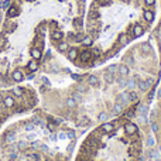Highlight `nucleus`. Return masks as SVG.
<instances>
[{"label":"nucleus","mask_w":161,"mask_h":161,"mask_svg":"<svg viewBox=\"0 0 161 161\" xmlns=\"http://www.w3.org/2000/svg\"><path fill=\"white\" fill-rule=\"evenodd\" d=\"M3 103V96H1V93H0V105Z\"/></svg>","instance_id":"obj_48"},{"label":"nucleus","mask_w":161,"mask_h":161,"mask_svg":"<svg viewBox=\"0 0 161 161\" xmlns=\"http://www.w3.org/2000/svg\"><path fill=\"white\" fill-rule=\"evenodd\" d=\"M122 110H123V108H122L120 105H117V103L113 106V109H112V112L114 113V114H119V113H122Z\"/></svg>","instance_id":"obj_24"},{"label":"nucleus","mask_w":161,"mask_h":161,"mask_svg":"<svg viewBox=\"0 0 161 161\" xmlns=\"http://www.w3.org/2000/svg\"><path fill=\"white\" fill-rule=\"evenodd\" d=\"M137 88H139L141 92H145V91L148 89V85H147L145 80H139V82H137Z\"/></svg>","instance_id":"obj_19"},{"label":"nucleus","mask_w":161,"mask_h":161,"mask_svg":"<svg viewBox=\"0 0 161 161\" xmlns=\"http://www.w3.org/2000/svg\"><path fill=\"white\" fill-rule=\"evenodd\" d=\"M31 158H32V160H35V161H38V160H40V157H38L37 154H32V156H31Z\"/></svg>","instance_id":"obj_43"},{"label":"nucleus","mask_w":161,"mask_h":161,"mask_svg":"<svg viewBox=\"0 0 161 161\" xmlns=\"http://www.w3.org/2000/svg\"><path fill=\"white\" fill-rule=\"evenodd\" d=\"M27 69L28 71H31V72H34V71H37L38 69V61H35V60H31L28 64H27Z\"/></svg>","instance_id":"obj_13"},{"label":"nucleus","mask_w":161,"mask_h":161,"mask_svg":"<svg viewBox=\"0 0 161 161\" xmlns=\"http://www.w3.org/2000/svg\"><path fill=\"white\" fill-rule=\"evenodd\" d=\"M12 141H14V133L7 134V143H12Z\"/></svg>","instance_id":"obj_32"},{"label":"nucleus","mask_w":161,"mask_h":161,"mask_svg":"<svg viewBox=\"0 0 161 161\" xmlns=\"http://www.w3.org/2000/svg\"><path fill=\"white\" fill-rule=\"evenodd\" d=\"M12 78H13V80H14V82H21V80L24 79V75H23V72H21V71L16 69V71H13Z\"/></svg>","instance_id":"obj_7"},{"label":"nucleus","mask_w":161,"mask_h":161,"mask_svg":"<svg viewBox=\"0 0 161 161\" xmlns=\"http://www.w3.org/2000/svg\"><path fill=\"white\" fill-rule=\"evenodd\" d=\"M127 86H129L130 89L133 91V89H134V88L137 86V82H136V79L133 78V79H129V80H127Z\"/></svg>","instance_id":"obj_25"},{"label":"nucleus","mask_w":161,"mask_h":161,"mask_svg":"<svg viewBox=\"0 0 161 161\" xmlns=\"http://www.w3.org/2000/svg\"><path fill=\"white\" fill-rule=\"evenodd\" d=\"M141 49H143V52H148L150 48H148V43H144L143 45H141Z\"/></svg>","instance_id":"obj_36"},{"label":"nucleus","mask_w":161,"mask_h":161,"mask_svg":"<svg viewBox=\"0 0 161 161\" xmlns=\"http://www.w3.org/2000/svg\"><path fill=\"white\" fill-rule=\"evenodd\" d=\"M4 44H6V38H3V37H1V38H0V48H3V47H4Z\"/></svg>","instance_id":"obj_39"},{"label":"nucleus","mask_w":161,"mask_h":161,"mask_svg":"<svg viewBox=\"0 0 161 161\" xmlns=\"http://www.w3.org/2000/svg\"><path fill=\"white\" fill-rule=\"evenodd\" d=\"M158 97H160V99H161V88H160V89H158Z\"/></svg>","instance_id":"obj_49"},{"label":"nucleus","mask_w":161,"mask_h":161,"mask_svg":"<svg viewBox=\"0 0 161 161\" xmlns=\"http://www.w3.org/2000/svg\"><path fill=\"white\" fill-rule=\"evenodd\" d=\"M88 83H89L91 86L97 88V86H99V79H97L96 76H93V75H92V76H89V78H88Z\"/></svg>","instance_id":"obj_18"},{"label":"nucleus","mask_w":161,"mask_h":161,"mask_svg":"<svg viewBox=\"0 0 161 161\" xmlns=\"http://www.w3.org/2000/svg\"><path fill=\"white\" fill-rule=\"evenodd\" d=\"M68 137H71V139H74V137H75V134H74V131H69V133H68Z\"/></svg>","instance_id":"obj_44"},{"label":"nucleus","mask_w":161,"mask_h":161,"mask_svg":"<svg viewBox=\"0 0 161 161\" xmlns=\"http://www.w3.org/2000/svg\"><path fill=\"white\" fill-rule=\"evenodd\" d=\"M106 1H108V0H97V3H99V4H105Z\"/></svg>","instance_id":"obj_46"},{"label":"nucleus","mask_w":161,"mask_h":161,"mask_svg":"<svg viewBox=\"0 0 161 161\" xmlns=\"http://www.w3.org/2000/svg\"><path fill=\"white\" fill-rule=\"evenodd\" d=\"M68 58H69L71 61L76 60V58H78V49H76V48H71V49H68Z\"/></svg>","instance_id":"obj_15"},{"label":"nucleus","mask_w":161,"mask_h":161,"mask_svg":"<svg viewBox=\"0 0 161 161\" xmlns=\"http://www.w3.org/2000/svg\"><path fill=\"white\" fill-rule=\"evenodd\" d=\"M0 18H1V14H0Z\"/></svg>","instance_id":"obj_52"},{"label":"nucleus","mask_w":161,"mask_h":161,"mask_svg":"<svg viewBox=\"0 0 161 161\" xmlns=\"http://www.w3.org/2000/svg\"><path fill=\"white\" fill-rule=\"evenodd\" d=\"M124 62H126V65H127V66H129V65H133V58H131V57H126Z\"/></svg>","instance_id":"obj_35"},{"label":"nucleus","mask_w":161,"mask_h":161,"mask_svg":"<svg viewBox=\"0 0 161 161\" xmlns=\"http://www.w3.org/2000/svg\"><path fill=\"white\" fill-rule=\"evenodd\" d=\"M48 129L52 131V130H55V124L54 123H48Z\"/></svg>","instance_id":"obj_42"},{"label":"nucleus","mask_w":161,"mask_h":161,"mask_svg":"<svg viewBox=\"0 0 161 161\" xmlns=\"http://www.w3.org/2000/svg\"><path fill=\"white\" fill-rule=\"evenodd\" d=\"M124 130L129 136H131V134L137 133V126L134 123H124Z\"/></svg>","instance_id":"obj_4"},{"label":"nucleus","mask_w":161,"mask_h":161,"mask_svg":"<svg viewBox=\"0 0 161 161\" xmlns=\"http://www.w3.org/2000/svg\"><path fill=\"white\" fill-rule=\"evenodd\" d=\"M116 103L120 105L122 108H127V106L130 105V100H129V97H127V93H119V95L116 96Z\"/></svg>","instance_id":"obj_1"},{"label":"nucleus","mask_w":161,"mask_h":161,"mask_svg":"<svg viewBox=\"0 0 161 161\" xmlns=\"http://www.w3.org/2000/svg\"><path fill=\"white\" fill-rule=\"evenodd\" d=\"M18 13H20V10H18V7H16V6H13V7H10V9L7 10V16L10 17V18L18 16Z\"/></svg>","instance_id":"obj_12"},{"label":"nucleus","mask_w":161,"mask_h":161,"mask_svg":"<svg viewBox=\"0 0 161 161\" xmlns=\"http://www.w3.org/2000/svg\"><path fill=\"white\" fill-rule=\"evenodd\" d=\"M143 17H144L145 21H153L154 20V13L151 12V10H144V14H143Z\"/></svg>","instance_id":"obj_17"},{"label":"nucleus","mask_w":161,"mask_h":161,"mask_svg":"<svg viewBox=\"0 0 161 161\" xmlns=\"http://www.w3.org/2000/svg\"><path fill=\"white\" fill-rule=\"evenodd\" d=\"M129 71H130L129 66H127L126 64L119 65V68H117V74H119V75H122V76H124V78L129 75Z\"/></svg>","instance_id":"obj_5"},{"label":"nucleus","mask_w":161,"mask_h":161,"mask_svg":"<svg viewBox=\"0 0 161 161\" xmlns=\"http://www.w3.org/2000/svg\"><path fill=\"white\" fill-rule=\"evenodd\" d=\"M31 57L32 60H35V61H38V60H41V57H43V54H41V49L37 48V47H34V48H31Z\"/></svg>","instance_id":"obj_8"},{"label":"nucleus","mask_w":161,"mask_h":161,"mask_svg":"<svg viewBox=\"0 0 161 161\" xmlns=\"http://www.w3.org/2000/svg\"><path fill=\"white\" fill-rule=\"evenodd\" d=\"M65 103H66V106H68V108H72V109L76 106V100H75L74 97H68V99L65 100Z\"/></svg>","instance_id":"obj_21"},{"label":"nucleus","mask_w":161,"mask_h":161,"mask_svg":"<svg viewBox=\"0 0 161 161\" xmlns=\"http://www.w3.org/2000/svg\"><path fill=\"white\" fill-rule=\"evenodd\" d=\"M117 68H119L117 65H110V66L108 68V72H112V74H114V72L117 71Z\"/></svg>","instance_id":"obj_30"},{"label":"nucleus","mask_w":161,"mask_h":161,"mask_svg":"<svg viewBox=\"0 0 161 161\" xmlns=\"http://www.w3.org/2000/svg\"><path fill=\"white\" fill-rule=\"evenodd\" d=\"M119 43H120V45H126L127 44V35L126 34H120L119 35Z\"/></svg>","instance_id":"obj_22"},{"label":"nucleus","mask_w":161,"mask_h":161,"mask_svg":"<svg viewBox=\"0 0 161 161\" xmlns=\"http://www.w3.org/2000/svg\"><path fill=\"white\" fill-rule=\"evenodd\" d=\"M151 129H153V131H154V133H157V131H158V124H157L154 120L151 122Z\"/></svg>","instance_id":"obj_31"},{"label":"nucleus","mask_w":161,"mask_h":161,"mask_svg":"<svg viewBox=\"0 0 161 161\" xmlns=\"http://www.w3.org/2000/svg\"><path fill=\"white\" fill-rule=\"evenodd\" d=\"M143 31H144V30H143V27H141L140 24H136V26L133 27V35H134V37H140V35L143 34Z\"/></svg>","instance_id":"obj_14"},{"label":"nucleus","mask_w":161,"mask_h":161,"mask_svg":"<svg viewBox=\"0 0 161 161\" xmlns=\"http://www.w3.org/2000/svg\"><path fill=\"white\" fill-rule=\"evenodd\" d=\"M160 32H161V27H160Z\"/></svg>","instance_id":"obj_51"},{"label":"nucleus","mask_w":161,"mask_h":161,"mask_svg":"<svg viewBox=\"0 0 161 161\" xmlns=\"http://www.w3.org/2000/svg\"><path fill=\"white\" fill-rule=\"evenodd\" d=\"M160 102H161V99H160Z\"/></svg>","instance_id":"obj_54"},{"label":"nucleus","mask_w":161,"mask_h":161,"mask_svg":"<svg viewBox=\"0 0 161 161\" xmlns=\"http://www.w3.org/2000/svg\"><path fill=\"white\" fill-rule=\"evenodd\" d=\"M127 97H129L130 103H134V102L139 100V93H137L136 91H130L129 93H127Z\"/></svg>","instance_id":"obj_11"},{"label":"nucleus","mask_w":161,"mask_h":161,"mask_svg":"<svg viewBox=\"0 0 161 161\" xmlns=\"http://www.w3.org/2000/svg\"><path fill=\"white\" fill-rule=\"evenodd\" d=\"M160 151H161V145H160Z\"/></svg>","instance_id":"obj_50"},{"label":"nucleus","mask_w":161,"mask_h":161,"mask_svg":"<svg viewBox=\"0 0 161 161\" xmlns=\"http://www.w3.org/2000/svg\"><path fill=\"white\" fill-rule=\"evenodd\" d=\"M91 60H92V52H91L89 49L82 51V54H80V61H82V62H89Z\"/></svg>","instance_id":"obj_6"},{"label":"nucleus","mask_w":161,"mask_h":161,"mask_svg":"<svg viewBox=\"0 0 161 161\" xmlns=\"http://www.w3.org/2000/svg\"><path fill=\"white\" fill-rule=\"evenodd\" d=\"M154 144H156V140H154V137L150 136V137L147 139V145H148V147H153Z\"/></svg>","instance_id":"obj_29"},{"label":"nucleus","mask_w":161,"mask_h":161,"mask_svg":"<svg viewBox=\"0 0 161 161\" xmlns=\"http://www.w3.org/2000/svg\"><path fill=\"white\" fill-rule=\"evenodd\" d=\"M92 54H93L95 57H99V55H100V51L96 48V49H93V51H92Z\"/></svg>","instance_id":"obj_41"},{"label":"nucleus","mask_w":161,"mask_h":161,"mask_svg":"<svg viewBox=\"0 0 161 161\" xmlns=\"http://www.w3.org/2000/svg\"><path fill=\"white\" fill-rule=\"evenodd\" d=\"M3 105H4V108L12 109V108H14V106H16V99L9 95V96L3 97Z\"/></svg>","instance_id":"obj_2"},{"label":"nucleus","mask_w":161,"mask_h":161,"mask_svg":"<svg viewBox=\"0 0 161 161\" xmlns=\"http://www.w3.org/2000/svg\"><path fill=\"white\" fill-rule=\"evenodd\" d=\"M114 80H117V83H119V86H120V88L127 86V79H126L124 76L119 75V74H117V76H114Z\"/></svg>","instance_id":"obj_10"},{"label":"nucleus","mask_w":161,"mask_h":161,"mask_svg":"<svg viewBox=\"0 0 161 161\" xmlns=\"http://www.w3.org/2000/svg\"><path fill=\"white\" fill-rule=\"evenodd\" d=\"M51 37H52V40H55V41H60V40H62V37H64V34L61 31H52V34H51Z\"/></svg>","instance_id":"obj_20"},{"label":"nucleus","mask_w":161,"mask_h":161,"mask_svg":"<svg viewBox=\"0 0 161 161\" xmlns=\"http://www.w3.org/2000/svg\"><path fill=\"white\" fill-rule=\"evenodd\" d=\"M20 148H26V147H27V144H26V143H20Z\"/></svg>","instance_id":"obj_45"},{"label":"nucleus","mask_w":161,"mask_h":161,"mask_svg":"<svg viewBox=\"0 0 161 161\" xmlns=\"http://www.w3.org/2000/svg\"><path fill=\"white\" fill-rule=\"evenodd\" d=\"M100 131H102V133H105V134H110L112 131H114V126H113V123H103V124L100 126Z\"/></svg>","instance_id":"obj_3"},{"label":"nucleus","mask_w":161,"mask_h":161,"mask_svg":"<svg viewBox=\"0 0 161 161\" xmlns=\"http://www.w3.org/2000/svg\"><path fill=\"white\" fill-rule=\"evenodd\" d=\"M85 91H86V86H83V85L78 86V92H85Z\"/></svg>","instance_id":"obj_38"},{"label":"nucleus","mask_w":161,"mask_h":161,"mask_svg":"<svg viewBox=\"0 0 161 161\" xmlns=\"http://www.w3.org/2000/svg\"><path fill=\"white\" fill-rule=\"evenodd\" d=\"M154 1H156V0H144V3L147 4V6H153Z\"/></svg>","instance_id":"obj_40"},{"label":"nucleus","mask_w":161,"mask_h":161,"mask_svg":"<svg viewBox=\"0 0 161 161\" xmlns=\"http://www.w3.org/2000/svg\"><path fill=\"white\" fill-rule=\"evenodd\" d=\"M137 110H139V116H140V117H147V116H148V114H147V105H144V103L140 105Z\"/></svg>","instance_id":"obj_16"},{"label":"nucleus","mask_w":161,"mask_h":161,"mask_svg":"<svg viewBox=\"0 0 161 161\" xmlns=\"http://www.w3.org/2000/svg\"><path fill=\"white\" fill-rule=\"evenodd\" d=\"M103 79H105V82L106 83H109V85H112V83H114V74H112V72H105V75H103Z\"/></svg>","instance_id":"obj_9"},{"label":"nucleus","mask_w":161,"mask_h":161,"mask_svg":"<svg viewBox=\"0 0 161 161\" xmlns=\"http://www.w3.org/2000/svg\"><path fill=\"white\" fill-rule=\"evenodd\" d=\"M58 49H60V51H62V52H64V51H68V44H66V43H60Z\"/></svg>","instance_id":"obj_27"},{"label":"nucleus","mask_w":161,"mask_h":161,"mask_svg":"<svg viewBox=\"0 0 161 161\" xmlns=\"http://www.w3.org/2000/svg\"><path fill=\"white\" fill-rule=\"evenodd\" d=\"M82 44H83L85 47H89V45H92V37H83V40H82Z\"/></svg>","instance_id":"obj_23"},{"label":"nucleus","mask_w":161,"mask_h":161,"mask_svg":"<svg viewBox=\"0 0 161 161\" xmlns=\"http://www.w3.org/2000/svg\"><path fill=\"white\" fill-rule=\"evenodd\" d=\"M134 112H136V108H131L129 112H126V117H127V119H131V117L134 116Z\"/></svg>","instance_id":"obj_28"},{"label":"nucleus","mask_w":161,"mask_h":161,"mask_svg":"<svg viewBox=\"0 0 161 161\" xmlns=\"http://www.w3.org/2000/svg\"><path fill=\"white\" fill-rule=\"evenodd\" d=\"M153 96H154V92H151V93H148V99H153Z\"/></svg>","instance_id":"obj_47"},{"label":"nucleus","mask_w":161,"mask_h":161,"mask_svg":"<svg viewBox=\"0 0 161 161\" xmlns=\"http://www.w3.org/2000/svg\"><path fill=\"white\" fill-rule=\"evenodd\" d=\"M74 99H75V100H76V102H78V100H80V93L79 92H75V93H74Z\"/></svg>","instance_id":"obj_37"},{"label":"nucleus","mask_w":161,"mask_h":161,"mask_svg":"<svg viewBox=\"0 0 161 161\" xmlns=\"http://www.w3.org/2000/svg\"><path fill=\"white\" fill-rule=\"evenodd\" d=\"M13 93H14V96H21V89L20 88H14L13 89Z\"/></svg>","instance_id":"obj_33"},{"label":"nucleus","mask_w":161,"mask_h":161,"mask_svg":"<svg viewBox=\"0 0 161 161\" xmlns=\"http://www.w3.org/2000/svg\"><path fill=\"white\" fill-rule=\"evenodd\" d=\"M99 122H105L106 119H108V112H100V114H99Z\"/></svg>","instance_id":"obj_26"},{"label":"nucleus","mask_w":161,"mask_h":161,"mask_svg":"<svg viewBox=\"0 0 161 161\" xmlns=\"http://www.w3.org/2000/svg\"><path fill=\"white\" fill-rule=\"evenodd\" d=\"M145 82H147V85H148V88H150V86H153V85L156 83V80H154V78H148V79L145 80Z\"/></svg>","instance_id":"obj_34"},{"label":"nucleus","mask_w":161,"mask_h":161,"mask_svg":"<svg viewBox=\"0 0 161 161\" xmlns=\"http://www.w3.org/2000/svg\"><path fill=\"white\" fill-rule=\"evenodd\" d=\"M157 161H161V160H157Z\"/></svg>","instance_id":"obj_53"}]
</instances>
